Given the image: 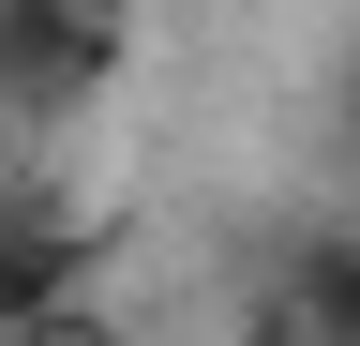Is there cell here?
Here are the masks:
<instances>
[{
    "label": "cell",
    "instance_id": "cell-2",
    "mask_svg": "<svg viewBox=\"0 0 360 346\" xmlns=\"http://www.w3.org/2000/svg\"><path fill=\"white\" fill-rule=\"evenodd\" d=\"M90 256H105V226H75L60 196H0V331L90 316Z\"/></svg>",
    "mask_w": 360,
    "mask_h": 346
},
{
    "label": "cell",
    "instance_id": "cell-1",
    "mask_svg": "<svg viewBox=\"0 0 360 346\" xmlns=\"http://www.w3.org/2000/svg\"><path fill=\"white\" fill-rule=\"evenodd\" d=\"M120 61H135V16H120V0H0V121L105 106Z\"/></svg>",
    "mask_w": 360,
    "mask_h": 346
},
{
    "label": "cell",
    "instance_id": "cell-4",
    "mask_svg": "<svg viewBox=\"0 0 360 346\" xmlns=\"http://www.w3.org/2000/svg\"><path fill=\"white\" fill-rule=\"evenodd\" d=\"M345 136H360V75H345Z\"/></svg>",
    "mask_w": 360,
    "mask_h": 346
},
{
    "label": "cell",
    "instance_id": "cell-3",
    "mask_svg": "<svg viewBox=\"0 0 360 346\" xmlns=\"http://www.w3.org/2000/svg\"><path fill=\"white\" fill-rule=\"evenodd\" d=\"M270 331H300V346H360V226H300V241H285Z\"/></svg>",
    "mask_w": 360,
    "mask_h": 346
}]
</instances>
